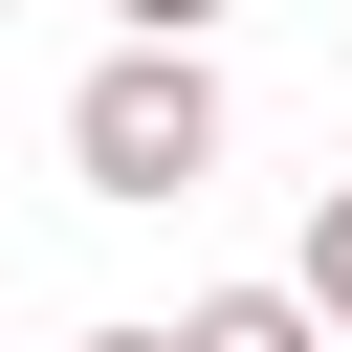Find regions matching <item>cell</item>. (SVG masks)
<instances>
[{"label": "cell", "instance_id": "obj_4", "mask_svg": "<svg viewBox=\"0 0 352 352\" xmlns=\"http://www.w3.org/2000/svg\"><path fill=\"white\" fill-rule=\"evenodd\" d=\"M110 22H154V44H220V0H110Z\"/></svg>", "mask_w": 352, "mask_h": 352}, {"label": "cell", "instance_id": "obj_1", "mask_svg": "<svg viewBox=\"0 0 352 352\" xmlns=\"http://www.w3.org/2000/svg\"><path fill=\"white\" fill-rule=\"evenodd\" d=\"M220 132H242V110H220V66H198V44H154V22H110V66L66 88V176H88L110 220L198 198V176H220Z\"/></svg>", "mask_w": 352, "mask_h": 352}, {"label": "cell", "instance_id": "obj_3", "mask_svg": "<svg viewBox=\"0 0 352 352\" xmlns=\"http://www.w3.org/2000/svg\"><path fill=\"white\" fill-rule=\"evenodd\" d=\"M308 308H330V330H352V176H330V198H308Z\"/></svg>", "mask_w": 352, "mask_h": 352}, {"label": "cell", "instance_id": "obj_5", "mask_svg": "<svg viewBox=\"0 0 352 352\" xmlns=\"http://www.w3.org/2000/svg\"><path fill=\"white\" fill-rule=\"evenodd\" d=\"M66 352H176V330H66Z\"/></svg>", "mask_w": 352, "mask_h": 352}, {"label": "cell", "instance_id": "obj_2", "mask_svg": "<svg viewBox=\"0 0 352 352\" xmlns=\"http://www.w3.org/2000/svg\"><path fill=\"white\" fill-rule=\"evenodd\" d=\"M176 352H352V330H330V308H308V264H286V286H198V308H176Z\"/></svg>", "mask_w": 352, "mask_h": 352}]
</instances>
